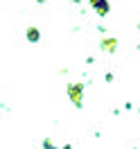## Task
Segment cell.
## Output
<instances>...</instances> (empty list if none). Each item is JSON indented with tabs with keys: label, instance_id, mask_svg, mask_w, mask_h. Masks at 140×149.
Listing matches in <instances>:
<instances>
[{
	"label": "cell",
	"instance_id": "cell-1",
	"mask_svg": "<svg viewBox=\"0 0 140 149\" xmlns=\"http://www.w3.org/2000/svg\"><path fill=\"white\" fill-rule=\"evenodd\" d=\"M27 38H29V41H38V32H36V29H29Z\"/></svg>",
	"mask_w": 140,
	"mask_h": 149
}]
</instances>
